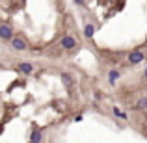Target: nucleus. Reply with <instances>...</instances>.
<instances>
[{
  "label": "nucleus",
  "instance_id": "9",
  "mask_svg": "<svg viewBox=\"0 0 147 143\" xmlns=\"http://www.w3.org/2000/svg\"><path fill=\"white\" fill-rule=\"evenodd\" d=\"M84 36H86V39H93V36H95V24H86V28H84Z\"/></svg>",
  "mask_w": 147,
  "mask_h": 143
},
{
  "label": "nucleus",
  "instance_id": "2",
  "mask_svg": "<svg viewBox=\"0 0 147 143\" xmlns=\"http://www.w3.org/2000/svg\"><path fill=\"white\" fill-rule=\"evenodd\" d=\"M0 39L2 41H11L13 39V28L9 24H0Z\"/></svg>",
  "mask_w": 147,
  "mask_h": 143
},
{
  "label": "nucleus",
  "instance_id": "7",
  "mask_svg": "<svg viewBox=\"0 0 147 143\" xmlns=\"http://www.w3.org/2000/svg\"><path fill=\"white\" fill-rule=\"evenodd\" d=\"M60 78H61V84H63L67 89H71L73 84H75V78H73V75H69V73H61Z\"/></svg>",
  "mask_w": 147,
  "mask_h": 143
},
{
  "label": "nucleus",
  "instance_id": "1",
  "mask_svg": "<svg viewBox=\"0 0 147 143\" xmlns=\"http://www.w3.org/2000/svg\"><path fill=\"white\" fill-rule=\"evenodd\" d=\"M9 45H11V48H13V50H19V52H22V50H26V48H28V45H26V41L22 39L21 36L13 37V39L9 41Z\"/></svg>",
  "mask_w": 147,
  "mask_h": 143
},
{
  "label": "nucleus",
  "instance_id": "5",
  "mask_svg": "<svg viewBox=\"0 0 147 143\" xmlns=\"http://www.w3.org/2000/svg\"><path fill=\"white\" fill-rule=\"evenodd\" d=\"M119 78H121V71H119V69H110V71H108V84H110V86H115Z\"/></svg>",
  "mask_w": 147,
  "mask_h": 143
},
{
  "label": "nucleus",
  "instance_id": "4",
  "mask_svg": "<svg viewBox=\"0 0 147 143\" xmlns=\"http://www.w3.org/2000/svg\"><path fill=\"white\" fill-rule=\"evenodd\" d=\"M60 45H61V48H63V50H73V48L76 47V39L73 36H65V37H61Z\"/></svg>",
  "mask_w": 147,
  "mask_h": 143
},
{
  "label": "nucleus",
  "instance_id": "13",
  "mask_svg": "<svg viewBox=\"0 0 147 143\" xmlns=\"http://www.w3.org/2000/svg\"><path fill=\"white\" fill-rule=\"evenodd\" d=\"M144 78H145V80H147V67H145V69H144Z\"/></svg>",
  "mask_w": 147,
  "mask_h": 143
},
{
  "label": "nucleus",
  "instance_id": "10",
  "mask_svg": "<svg viewBox=\"0 0 147 143\" xmlns=\"http://www.w3.org/2000/svg\"><path fill=\"white\" fill-rule=\"evenodd\" d=\"M134 108H136V110H147V97H140V99L134 102Z\"/></svg>",
  "mask_w": 147,
  "mask_h": 143
},
{
  "label": "nucleus",
  "instance_id": "11",
  "mask_svg": "<svg viewBox=\"0 0 147 143\" xmlns=\"http://www.w3.org/2000/svg\"><path fill=\"white\" fill-rule=\"evenodd\" d=\"M112 111H114V115H115V117H119V119H125V121L129 119V115H127L125 111H121L117 106H114V108H112Z\"/></svg>",
  "mask_w": 147,
  "mask_h": 143
},
{
  "label": "nucleus",
  "instance_id": "8",
  "mask_svg": "<svg viewBox=\"0 0 147 143\" xmlns=\"http://www.w3.org/2000/svg\"><path fill=\"white\" fill-rule=\"evenodd\" d=\"M43 140V134H41V128H36L32 130V134H30V143H41Z\"/></svg>",
  "mask_w": 147,
  "mask_h": 143
},
{
  "label": "nucleus",
  "instance_id": "12",
  "mask_svg": "<svg viewBox=\"0 0 147 143\" xmlns=\"http://www.w3.org/2000/svg\"><path fill=\"white\" fill-rule=\"evenodd\" d=\"M75 4H78V6H82V4H84V0H75Z\"/></svg>",
  "mask_w": 147,
  "mask_h": 143
},
{
  "label": "nucleus",
  "instance_id": "3",
  "mask_svg": "<svg viewBox=\"0 0 147 143\" xmlns=\"http://www.w3.org/2000/svg\"><path fill=\"white\" fill-rule=\"evenodd\" d=\"M144 60H145V54L142 52V50H132V52L129 54V63L130 65H138V63H142Z\"/></svg>",
  "mask_w": 147,
  "mask_h": 143
},
{
  "label": "nucleus",
  "instance_id": "6",
  "mask_svg": "<svg viewBox=\"0 0 147 143\" xmlns=\"http://www.w3.org/2000/svg\"><path fill=\"white\" fill-rule=\"evenodd\" d=\"M15 71L21 73V75H32V73H34V65H32V63H26V61H24V63H19Z\"/></svg>",
  "mask_w": 147,
  "mask_h": 143
}]
</instances>
